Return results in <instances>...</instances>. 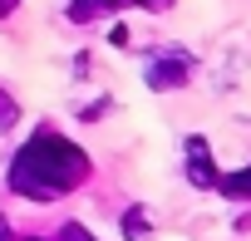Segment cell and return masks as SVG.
<instances>
[{"instance_id":"cell-3","label":"cell","mask_w":251,"mask_h":241,"mask_svg":"<svg viewBox=\"0 0 251 241\" xmlns=\"http://www.w3.org/2000/svg\"><path fill=\"white\" fill-rule=\"evenodd\" d=\"M187 182L192 187H202V192H212L217 182H222V172H217V163H212V148H207V138H187Z\"/></svg>"},{"instance_id":"cell-5","label":"cell","mask_w":251,"mask_h":241,"mask_svg":"<svg viewBox=\"0 0 251 241\" xmlns=\"http://www.w3.org/2000/svg\"><path fill=\"white\" fill-rule=\"evenodd\" d=\"M217 192H226V197H251V168H241V172H231V177H222L217 182Z\"/></svg>"},{"instance_id":"cell-4","label":"cell","mask_w":251,"mask_h":241,"mask_svg":"<svg viewBox=\"0 0 251 241\" xmlns=\"http://www.w3.org/2000/svg\"><path fill=\"white\" fill-rule=\"evenodd\" d=\"M118 5H128V0H74L69 15H74V20H94V15H108V10H118Z\"/></svg>"},{"instance_id":"cell-6","label":"cell","mask_w":251,"mask_h":241,"mask_svg":"<svg viewBox=\"0 0 251 241\" xmlns=\"http://www.w3.org/2000/svg\"><path fill=\"white\" fill-rule=\"evenodd\" d=\"M123 236L148 241V217H143V212H128V217H123Z\"/></svg>"},{"instance_id":"cell-1","label":"cell","mask_w":251,"mask_h":241,"mask_svg":"<svg viewBox=\"0 0 251 241\" xmlns=\"http://www.w3.org/2000/svg\"><path fill=\"white\" fill-rule=\"evenodd\" d=\"M89 177V153L54 128H35L10 163V187L30 202H54Z\"/></svg>"},{"instance_id":"cell-7","label":"cell","mask_w":251,"mask_h":241,"mask_svg":"<svg viewBox=\"0 0 251 241\" xmlns=\"http://www.w3.org/2000/svg\"><path fill=\"white\" fill-rule=\"evenodd\" d=\"M15 118H20V103L10 94H0V133H10L15 128Z\"/></svg>"},{"instance_id":"cell-2","label":"cell","mask_w":251,"mask_h":241,"mask_svg":"<svg viewBox=\"0 0 251 241\" xmlns=\"http://www.w3.org/2000/svg\"><path fill=\"white\" fill-rule=\"evenodd\" d=\"M187 74H192V54H182V49H163L148 64V84L153 89H182Z\"/></svg>"},{"instance_id":"cell-8","label":"cell","mask_w":251,"mask_h":241,"mask_svg":"<svg viewBox=\"0 0 251 241\" xmlns=\"http://www.w3.org/2000/svg\"><path fill=\"white\" fill-rule=\"evenodd\" d=\"M59 241H94V236H89V231H84V226H79V221H69V226H64V231H59Z\"/></svg>"}]
</instances>
